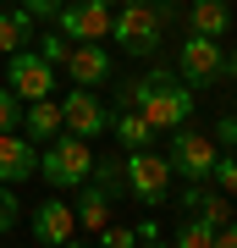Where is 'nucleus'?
<instances>
[{
  "instance_id": "4",
  "label": "nucleus",
  "mask_w": 237,
  "mask_h": 248,
  "mask_svg": "<svg viewBox=\"0 0 237 248\" xmlns=\"http://www.w3.org/2000/svg\"><path fill=\"white\" fill-rule=\"evenodd\" d=\"M160 28H166V17H160L155 6H122L116 22H111V39L127 55H155L160 50Z\"/></svg>"
},
{
  "instance_id": "24",
  "label": "nucleus",
  "mask_w": 237,
  "mask_h": 248,
  "mask_svg": "<svg viewBox=\"0 0 237 248\" xmlns=\"http://www.w3.org/2000/svg\"><path fill=\"white\" fill-rule=\"evenodd\" d=\"M99 248H138V232L132 226H105L99 232Z\"/></svg>"
},
{
  "instance_id": "32",
  "label": "nucleus",
  "mask_w": 237,
  "mask_h": 248,
  "mask_svg": "<svg viewBox=\"0 0 237 248\" xmlns=\"http://www.w3.org/2000/svg\"><path fill=\"white\" fill-rule=\"evenodd\" d=\"M122 6H149V0H122Z\"/></svg>"
},
{
  "instance_id": "5",
  "label": "nucleus",
  "mask_w": 237,
  "mask_h": 248,
  "mask_svg": "<svg viewBox=\"0 0 237 248\" xmlns=\"http://www.w3.org/2000/svg\"><path fill=\"white\" fill-rule=\"evenodd\" d=\"M6 89L17 94L22 105L50 99V94H55V66L44 61L39 50H17V55H6Z\"/></svg>"
},
{
  "instance_id": "19",
  "label": "nucleus",
  "mask_w": 237,
  "mask_h": 248,
  "mask_svg": "<svg viewBox=\"0 0 237 248\" xmlns=\"http://www.w3.org/2000/svg\"><path fill=\"white\" fill-rule=\"evenodd\" d=\"M88 182L99 187L105 199H116V193H127V160H94V171H88Z\"/></svg>"
},
{
  "instance_id": "33",
  "label": "nucleus",
  "mask_w": 237,
  "mask_h": 248,
  "mask_svg": "<svg viewBox=\"0 0 237 248\" xmlns=\"http://www.w3.org/2000/svg\"><path fill=\"white\" fill-rule=\"evenodd\" d=\"M61 248H83V243H61Z\"/></svg>"
},
{
  "instance_id": "9",
  "label": "nucleus",
  "mask_w": 237,
  "mask_h": 248,
  "mask_svg": "<svg viewBox=\"0 0 237 248\" xmlns=\"http://www.w3.org/2000/svg\"><path fill=\"white\" fill-rule=\"evenodd\" d=\"M61 122H66L72 138L88 143V138L111 133V105H105L94 89H66V99H61Z\"/></svg>"
},
{
  "instance_id": "25",
  "label": "nucleus",
  "mask_w": 237,
  "mask_h": 248,
  "mask_svg": "<svg viewBox=\"0 0 237 248\" xmlns=\"http://www.w3.org/2000/svg\"><path fill=\"white\" fill-rule=\"evenodd\" d=\"M17 215H22V210H17V193H11L6 182H0V237H6L11 226H17Z\"/></svg>"
},
{
  "instance_id": "21",
  "label": "nucleus",
  "mask_w": 237,
  "mask_h": 248,
  "mask_svg": "<svg viewBox=\"0 0 237 248\" xmlns=\"http://www.w3.org/2000/svg\"><path fill=\"white\" fill-rule=\"evenodd\" d=\"M210 187H221V193H237V155H215V171H210Z\"/></svg>"
},
{
  "instance_id": "28",
  "label": "nucleus",
  "mask_w": 237,
  "mask_h": 248,
  "mask_svg": "<svg viewBox=\"0 0 237 248\" xmlns=\"http://www.w3.org/2000/svg\"><path fill=\"white\" fill-rule=\"evenodd\" d=\"M132 232H138V243H155V237H160V226H155V215H143V221L132 226Z\"/></svg>"
},
{
  "instance_id": "14",
  "label": "nucleus",
  "mask_w": 237,
  "mask_h": 248,
  "mask_svg": "<svg viewBox=\"0 0 237 248\" xmlns=\"http://www.w3.org/2000/svg\"><path fill=\"white\" fill-rule=\"evenodd\" d=\"M61 133H66L61 99H33V105H22V138L28 143H55Z\"/></svg>"
},
{
  "instance_id": "27",
  "label": "nucleus",
  "mask_w": 237,
  "mask_h": 248,
  "mask_svg": "<svg viewBox=\"0 0 237 248\" xmlns=\"http://www.w3.org/2000/svg\"><path fill=\"white\" fill-rule=\"evenodd\" d=\"M215 149L237 155V116H221V127H215Z\"/></svg>"
},
{
  "instance_id": "17",
  "label": "nucleus",
  "mask_w": 237,
  "mask_h": 248,
  "mask_svg": "<svg viewBox=\"0 0 237 248\" xmlns=\"http://www.w3.org/2000/svg\"><path fill=\"white\" fill-rule=\"evenodd\" d=\"M72 215H78V226H88V232H105V226H111V199L99 193L94 182H83V193H78V204H72Z\"/></svg>"
},
{
  "instance_id": "26",
  "label": "nucleus",
  "mask_w": 237,
  "mask_h": 248,
  "mask_svg": "<svg viewBox=\"0 0 237 248\" xmlns=\"http://www.w3.org/2000/svg\"><path fill=\"white\" fill-rule=\"evenodd\" d=\"M17 6H22V11H28L33 22H39V17H44V22H55V17H61V6H66V0H17Z\"/></svg>"
},
{
  "instance_id": "23",
  "label": "nucleus",
  "mask_w": 237,
  "mask_h": 248,
  "mask_svg": "<svg viewBox=\"0 0 237 248\" xmlns=\"http://www.w3.org/2000/svg\"><path fill=\"white\" fill-rule=\"evenodd\" d=\"M66 50H72V45H66V33H44V39H39V55H44L50 66H61V61H66Z\"/></svg>"
},
{
  "instance_id": "20",
  "label": "nucleus",
  "mask_w": 237,
  "mask_h": 248,
  "mask_svg": "<svg viewBox=\"0 0 237 248\" xmlns=\"http://www.w3.org/2000/svg\"><path fill=\"white\" fill-rule=\"evenodd\" d=\"M171 248H215V226H204V221H193V215H188V221L176 226Z\"/></svg>"
},
{
  "instance_id": "15",
  "label": "nucleus",
  "mask_w": 237,
  "mask_h": 248,
  "mask_svg": "<svg viewBox=\"0 0 237 248\" xmlns=\"http://www.w3.org/2000/svg\"><path fill=\"white\" fill-rule=\"evenodd\" d=\"M111 133H116V143H122L127 155H138V149H149V143H155V127L143 122L138 110H127V105L111 110Z\"/></svg>"
},
{
  "instance_id": "29",
  "label": "nucleus",
  "mask_w": 237,
  "mask_h": 248,
  "mask_svg": "<svg viewBox=\"0 0 237 248\" xmlns=\"http://www.w3.org/2000/svg\"><path fill=\"white\" fill-rule=\"evenodd\" d=\"M215 248H237V221H232V226H221V232H215Z\"/></svg>"
},
{
  "instance_id": "13",
  "label": "nucleus",
  "mask_w": 237,
  "mask_h": 248,
  "mask_svg": "<svg viewBox=\"0 0 237 248\" xmlns=\"http://www.w3.org/2000/svg\"><path fill=\"white\" fill-rule=\"evenodd\" d=\"M72 232H78V215H72V204H61V199H44L39 210H33V237H39L44 248H61V243H72Z\"/></svg>"
},
{
  "instance_id": "16",
  "label": "nucleus",
  "mask_w": 237,
  "mask_h": 248,
  "mask_svg": "<svg viewBox=\"0 0 237 248\" xmlns=\"http://www.w3.org/2000/svg\"><path fill=\"white\" fill-rule=\"evenodd\" d=\"M188 28H193L199 39H221L232 28V6L226 0H193V6H188Z\"/></svg>"
},
{
  "instance_id": "1",
  "label": "nucleus",
  "mask_w": 237,
  "mask_h": 248,
  "mask_svg": "<svg viewBox=\"0 0 237 248\" xmlns=\"http://www.w3.org/2000/svg\"><path fill=\"white\" fill-rule=\"evenodd\" d=\"M122 105L138 110L155 133H176V127L193 122V89H188L176 72H166V66H155V72H143V78H132L127 89H122Z\"/></svg>"
},
{
  "instance_id": "12",
  "label": "nucleus",
  "mask_w": 237,
  "mask_h": 248,
  "mask_svg": "<svg viewBox=\"0 0 237 248\" xmlns=\"http://www.w3.org/2000/svg\"><path fill=\"white\" fill-rule=\"evenodd\" d=\"M182 210L193 215V221H204V226H232V199L221 193V187H210V182H188L182 187Z\"/></svg>"
},
{
  "instance_id": "18",
  "label": "nucleus",
  "mask_w": 237,
  "mask_h": 248,
  "mask_svg": "<svg viewBox=\"0 0 237 248\" xmlns=\"http://www.w3.org/2000/svg\"><path fill=\"white\" fill-rule=\"evenodd\" d=\"M28 39H33V17H28L22 6L0 11V55H17V50H28Z\"/></svg>"
},
{
  "instance_id": "3",
  "label": "nucleus",
  "mask_w": 237,
  "mask_h": 248,
  "mask_svg": "<svg viewBox=\"0 0 237 248\" xmlns=\"http://www.w3.org/2000/svg\"><path fill=\"white\" fill-rule=\"evenodd\" d=\"M215 138H204L193 133V127H176L171 133V149H166V166H171V177H188V182H210V171H215Z\"/></svg>"
},
{
  "instance_id": "6",
  "label": "nucleus",
  "mask_w": 237,
  "mask_h": 248,
  "mask_svg": "<svg viewBox=\"0 0 237 248\" xmlns=\"http://www.w3.org/2000/svg\"><path fill=\"white\" fill-rule=\"evenodd\" d=\"M221 66H226V50H221V39H199L188 33L182 39V55H176V78L188 83V89H210V83H221Z\"/></svg>"
},
{
  "instance_id": "11",
  "label": "nucleus",
  "mask_w": 237,
  "mask_h": 248,
  "mask_svg": "<svg viewBox=\"0 0 237 248\" xmlns=\"http://www.w3.org/2000/svg\"><path fill=\"white\" fill-rule=\"evenodd\" d=\"M28 177H39V143H28L22 133H0V182L17 187Z\"/></svg>"
},
{
  "instance_id": "8",
  "label": "nucleus",
  "mask_w": 237,
  "mask_h": 248,
  "mask_svg": "<svg viewBox=\"0 0 237 248\" xmlns=\"http://www.w3.org/2000/svg\"><path fill=\"white\" fill-rule=\"evenodd\" d=\"M111 22L116 11L99 0H66L61 17H55V33H66L72 45H99V39H111Z\"/></svg>"
},
{
  "instance_id": "22",
  "label": "nucleus",
  "mask_w": 237,
  "mask_h": 248,
  "mask_svg": "<svg viewBox=\"0 0 237 248\" xmlns=\"http://www.w3.org/2000/svg\"><path fill=\"white\" fill-rule=\"evenodd\" d=\"M0 133H22V99L0 83Z\"/></svg>"
},
{
  "instance_id": "2",
  "label": "nucleus",
  "mask_w": 237,
  "mask_h": 248,
  "mask_svg": "<svg viewBox=\"0 0 237 248\" xmlns=\"http://www.w3.org/2000/svg\"><path fill=\"white\" fill-rule=\"evenodd\" d=\"M88 171H94V149H88L83 138H72L61 133L55 143H44V155H39V177L55 187V193H66V187H83L88 182Z\"/></svg>"
},
{
  "instance_id": "10",
  "label": "nucleus",
  "mask_w": 237,
  "mask_h": 248,
  "mask_svg": "<svg viewBox=\"0 0 237 248\" xmlns=\"http://www.w3.org/2000/svg\"><path fill=\"white\" fill-rule=\"evenodd\" d=\"M66 78H72V89H99V83H111V50L105 45H72L66 50Z\"/></svg>"
},
{
  "instance_id": "7",
  "label": "nucleus",
  "mask_w": 237,
  "mask_h": 248,
  "mask_svg": "<svg viewBox=\"0 0 237 248\" xmlns=\"http://www.w3.org/2000/svg\"><path fill=\"white\" fill-rule=\"evenodd\" d=\"M127 193L138 199V204H149V210H160L166 193H171V166H166V155H155V149L127 155Z\"/></svg>"
},
{
  "instance_id": "30",
  "label": "nucleus",
  "mask_w": 237,
  "mask_h": 248,
  "mask_svg": "<svg viewBox=\"0 0 237 248\" xmlns=\"http://www.w3.org/2000/svg\"><path fill=\"white\" fill-rule=\"evenodd\" d=\"M221 78H226V83H232V89H237V50L226 55V66H221Z\"/></svg>"
},
{
  "instance_id": "31",
  "label": "nucleus",
  "mask_w": 237,
  "mask_h": 248,
  "mask_svg": "<svg viewBox=\"0 0 237 248\" xmlns=\"http://www.w3.org/2000/svg\"><path fill=\"white\" fill-rule=\"evenodd\" d=\"M138 248H171V243H160V237H155V243H138Z\"/></svg>"
}]
</instances>
